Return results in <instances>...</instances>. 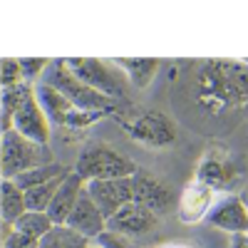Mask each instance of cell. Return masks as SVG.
<instances>
[{
  "label": "cell",
  "mask_w": 248,
  "mask_h": 248,
  "mask_svg": "<svg viewBox=\"0 0 248 248\" xmlns=\"http://www.w3.org/2000/svg\"><path fill=\"white\" fill-rule=\"evenodd\" d=\"M196 105L221 114L248 102V60H206L194 82Z\"/></svg>",
  "instance_id": "1"
},
{
  "label": "cell",
  "mask_w": 248,
  "mask_h": 248,
  "mask_svg": "<svg viewBox=\"0 0 248 248\" xmlns=\"http://www.w3.org/2000/svg\"><path fill=\"white\" fill-rule=\"evenodd\" d=\"M13 129L40 147H45L52 137V124L40 107L32 82L3 90V134Z\"/></svg>",
  "instance_id": "2"
},
{
  "label": "cell",
  "mask_w": 248,
  "mask_h": 248,
  "mask_svg": "<svg viewBox=\"0 0 248 248\" xmlns=\"http://www.w3.org/2000/svg\"><path fill=\"white\" fill-rule=\"evenodd\" d=\"M72 169L75 174L85 179V184L107 181V179H129L139 171V167L129 156H124L119 149L109 147L105 141H94L82 149Z\"/></svg>",
  "instance_id": "3"
},
{
  "label": "cell",
  "mask_w": 248,
  "mask_h": 248,
  "mask_svg": "<svg viewBox=\"0 0 248 248\" xmlns=\"http://www.w3.org/2000/svg\"><path fill=\"white\" fill-rule=\"evenodd\" d=\"M122 127L132 141L149 149H167L176 144V124L161 109H134L122 117Z\"/></svg>",
  "instance_id": "4"
},
{
  "label": "cell",
  "mask_w": 248,
  "mask_h": 248,
  "mask_svg": "<svg viewBox=\"0 0 248 248\" xmlns=\"http://www.w3.org/2000/svg\"><path fill=\"white\" fill-rule=\"evenodd\" d=\"M47 85H52L55 90H60L77 109H90V112H105L109 114L114 109L117 102L109 99L107 94L97 92L94 87H90L87 82H82L72 67L67 65V60H55L50 65V75H47Z\"/></svg>",
  "instance_id": "5"
},
{
  "label": "cell",
  "mask_w": 248,
  "mask_h": 248,
  "mask_svg": "<svg viewBox=\"0 0 248 248\" xmlns=\"http://www.w3.org/2000/svg\"><path fill=\"white\" fill-rule=\"evenodd\" d=\"M67 65L72 67V72L82 79L87 82L90 87H94L97 92L107 94L109 99H122L127 97L129 92V79L124 75L117 65L114 60H97V57H72L67 60Z\"/></svg>",
  "instance_id": "6"
},
{
  "label": "cell",
  "mask_w": 248,
  "mask_h": 248,
  "mask_svg": "<svg viewBox=\"0 0 248 248\" xmlns=\"http://www.w3.org/2000/svg\"><path fill=\"white\" fill-rule=\"evenodd\" d=\"M45 149L40 144L30 141L20 132H5L3 134V154H0V167H3V179H15L35 167H43Z\"/></svg>",
  "instance_id": "7"
},
{
  "label": "cell",
  "mask_w": 248,
  "mask_h": 248,
  "mask_svg": "<svg viewBox=\"0 0 248 248\" xmlns=\"http://www.w3.org/2000/svg\"><path fill=\"white\" fill-rule=\"evenodd\" d=\"M196 181L214 191H233L241 184V171L229 152L221 147H211L206 149L196 167Z\"/></svg>",
  "instance_id": "8"
},
{
  "label": "cell",
  "mask_w": 248,
  "mask_h": 248,
  "mask_svg": "<svg viewBox=\"0 0 248 248\" xmlns=\"http://www.w3.org/2000/svg\"><path fill=\"white\" fill-rule=\"evenodd\" d=\"M87 191L99 206V211L107 216V221L124 209L127 203L137 201V189H134V176L129 179H107V181H90Z\"/></svg>",
  "instance_id": "9"
},
{
  "label": "cell",
  "mask_w": 248,
  "mask_h": 248,
  "mask_svg": "<svg viewBox=\"0 0 248 248\" xmlns=\"http://www.w3.org/2000/svg\"><path fill=\"white\" fill-rule=\"evenodd\" d=\"M154 226H156V214L149 211L147 206H141L139 201H132V203H127L124 209H119V211L107 221V231H114V233H122V236L137 238V236L149 233Z\"/></svg>",
  "instance_id": "10"
},
{
  "label": "cell",
  "mask_w": 248,
  "mask_h": 248,
  "mask_svg": "<svg viewBox=\"0 0 248 248\" xmlns=\"http://www.w3.org/2000/svg\"><path fill=\"white\" fill-rule=\"evenodd\" d=\"M65 226H70V229H75L82 236H87L90 241H97L102 233L107 231V216L99 211V206L90 196L87 186H85V191H82V196H79V201L75 206V211L70 214Z\"/></svg>",
  "instance_id": "11"
},
{
  "label": "cell",
  "mask_w": 248,
  "mask_h": 248,
  "mask_svg": "<svg viewBox=\"0 0 248 248\" xmlns=\"http://www.w3.org/2000/svg\"><path fill=\"white\" fill-rule=\"evenodd\" d=\"M214 196L216 191L209 189V186H203L199 181H191L186 189L181 191L179 196V218L184 223H199V221H206L214 209Z\"/></svg>",
  "instance_id": "12"
},
{
  "label": "cell",
  "mask_w": 248,
  "mask_h": 248,
  "mask_svg": "<svg viewBox=\"0 0 248 248\" xmlns=\"http://www.w3.org/2000/svg\"><path fill=\"white\" fill-rule=\"evenodd\" d=\"M134 189H137V201L154 214H164L174 203V191L152 171L139 169L134 174Z\"/></svg>",
  "instance_id": "13"
},
{
  "label": "cell",
  "mask_w": 248,
  "mask_h": 248,
  "mask_svg": "<svg viewBox=\"0 0 248 248\" xmlns=\"http://www.w3.org/2000/svg\"><path fill=\"white\" fill-rule=\"evenodd\" d=\"M206 221H209L214 229H221L231 236L248 233V209L241 201V196H226V199L216 201Z\"/></svg>",
  "instance_id": "14"
},
{
  "label": "cell",
  "mask_w": 248,
  "mask_h": 248,
  "mask_svg": "<svg viewBox=\"0 0 248 248\" xmlns=\"http://www.w3.org/2000/svg\"><path fill=\"white\" fill-rule=\"evenodd\" d=\"M85 186H87L85 179H82L79 174H75V169L62 179L60 189H57V194H55V199L50 203V209H47V216L52 218L55 226H65L67 223V218L75 211V206H77L82 191H85Z\"/></svg>",
  "instance_id": "15"
},
{
  "label": "cell",
  "mask_w": 248,
  "mask_h": 248,
  "mask_svg": "<svg viewBox=\"0 0 248 248\" xmlns=\"http://www.w3.org/2000/svg\"><path fill=\"white\" fill-rule=\"evenodd\" d=\"M35 94H37L40 107H43V112L47 114V119H50L52 127H65L67 117L77 109L65 94H62L60 90H55L52 85H47V82H40V85H35Z\"/></svg>",
  "instance_id": "16"
},
{
  "label": "cell",
  "mask_w": 248,
  "mask_h": 248,
  "mask_svg": "<svg viewBox=\"0 0 248 248\" xmlns=\"http://www.w3.org/2000/svg\"><path fill=\"white\" fill-rule=\"evenodd\" d=\"M114 65L127 75L129 85L137 87V90H147L154 77H156V70L161 62L156 57H117Z\"/></svg>",
  "instance_id": "17"
},
{
  "label": "cell",
  "mask_w": 248,
  "mask_h": 248,
  "mask_svg": "<svg viewBox=\"0 0 248 248\" xmlns=\"http://www.w3.org/2000/svg\"><path fill=\"white\" fill-rule=\"evenodd\" d=\"M25 211H28L25 191L13 179H3V186H0V214H3V223H15Z\"/></svg>",
  "instance_id": "18"
},
{
  "label": "cell",
  "mask_w": 248,
  "mask_h": 248,
  "mask_svg": "<svg viewBox=\"0 0 248 248\" xmlns=\"http://www.w3.org/2000/svg\"><path fill=\"white\" fill-rule=\"evenodd\" d=\"M94 241L77 233L70 226H52V231L40 241V248H92Z\"/></svg>",
  "instance_id": "19"
},
{
  "label": "cell",
  "mask_w": 248,
  "mask_h": 248,
  "mask_svg": "<svg viewBox=\"0 0 248 248\" xmlns=\"http://www.w3.org/2000/svg\"><path fill=\"white\" fill-rule=\"evenodd\" d=\"M67 171H70V169H65L62 164L47 161V164H43V167H35V169H30V171H25V174L15 176L13 181H15L23 191H28V189H35V186H43V184H47V181H55V179H60V176H65Z\"/></svg>",
  "instance_id": "20"
},
{
  "label": "cell",
  "mask_w": 248,
  "mask_h": 248,
  "mask_svg": "<svg viewBox=\"0 0 248 248\" xmlns=\"http://www.w3.org/2000/svg\"><path fill=\"white\" fill-rule=\"evenodd\" d=\"M13 226H15L17 231H23V233H28V236L37 238V241H43L52 231L55 223H52V218L45 211H25Z\"/></svg>",
  "instance_id": "21"
},
{
  "label": "cell",
  "mask_w": 248,
  "mask_h": 248,
  "mask_svg": "<svg viewBox=\"0 0 248 248\" xmlns=\"http://www.w3.org/2000/svg\"><path fill=\"white\" fill-rule=\"evenodd\" d=\"M72 171V169H70ZM67 171V174H70ZM65 174V176H67ZM65 176H60V179H55V181H47V184H43V186H35V189H28L25 191V203H28V211H45L47 214V209H50V203H52V199H55V194H57V189H60V184H62V179Z\"/></svg>",
  "instance_id": "22"
},
{
  "label": "cell",
  "mask_w": 248,
  "mask_h": 248,
  "mask_svg": "<svg viewBox=\"0 0 248 248\" xmlns=\"http://www.w3.org/2000/svg\"><path fill=\"white\" fill-rule=\"evenodd\" d=\"M0 79H3V90L15 87V85H23L25 75H23V65H20V57H3L0 62Z\"/></svg>",
  "instance_id": "23"
},
{
  "label": "cell",
  "mask_w": 248,
  "mask_h": 248,
  "mask_svg": "<svg viewBox=\"0 0 248 248\" xmlns=\"http://www.w3.org/2000/svg\"><path fill=\"white\" fill-rule=\"evenodd\" d=\"M3 248H40V241L17 231L13 223H3Z\"/></svg>",
  "instance_id": "24"
},
{
  "label": "cell",
  "mask_w": 248,
  "mask_h": 248,
  "mask_svg": "<svg viewBox=\"0 0 248 248\" xmlns=\"http://www.w3.org/2000/svg\"><path fill=\"white\" fill-rule=\"evenodd\" d=\"M20 65H23L25 82H32V79H37L52 65V60H45V57H20Z\"/></svg>",
  "instance_id": "25"
},
{
  "label": "cell",
  "mask_w": 248,
  "mask_h": 248,
  "mask_svg": "<svg viewBox=\"0 0 248 248\" xmlns=\"http://www.w3.org/2000/svg\"><path fill=\"white\" fill-rule=\"evenodd\" d=\"M94 243L102 246V248H141L139 243H134V238L122 236V233H114V231H105Z\"/></svg>",
  "instance_id": "26"
},
{
  "label": "cell",
  "mask_w": 248,
  "mask_h": 248,
  "mask_svg": "<svg viewBox=\"0 0 248 248\" xmlns=\"http://www.w3.org/2000/svg\"><path fill=\"white\" fill-rule=\"evenodd\" d=\"M105 117V112H90V109H75L70 117H67V124L65 127L70 129H82V127H90V124L99 122Z\"/></svg>",
  "instance_id": "27"
},
{
  "label": "cell",
  "mask_w": 248,
  "mask_h": 248,
  "mask_svg": "<svg viewBox=\"0 0 248 248\" xmlns=\"http://www.w3.org/2000/svg\"><path fill=\"white\" fill-rule=\"evenodd\" d=\"M229 248H248V233H236L231 236V246Z\"/></svg>",
  "instance_id": "28"
},
{
  "label": "cell",
  "mask_w": 248,
  "mask_h": 248,
  "mask_svg": "<svg viewBox=\"0 0 248 248\" xmlns=\"http://www.w3.org/2000/svg\"><path fill=\"white\" fill-rule=\"evenodd\" d=\"M159 248H194V246H184V243H167V246H159Z\"/></svg>",
  "instance_id": "29"
},
{
  "label": "cell",
  "mask_w": 248,
  "mask_h": 248,
  "mask_svg": "<svg viewBox=\"0 0 248 248\" xmlns=\"http://www.w3.org/2000/svg\"><path fill=\"white\" fill-rule=\"evenodd\" d=\"M238 196H241V201L246 203V209H248V186H246V189H243V191H241Z\"/></svg>",
  "instance_id": "30"
},
{
  "label": "cell",
  "mask_w": 248,
  "mask_h": 248,
  "mask_svg": "<svg viewBox=\"0 0 248 248\" xmlns=\"http://www.w3.org/2000/svg\"><path fill=\"white\" fill-rule=\"evenodd\" d=\"M92 248H102V246H97V243H92Z\"/></svg>",
  "instance_id": "31"
}]
</instances>
